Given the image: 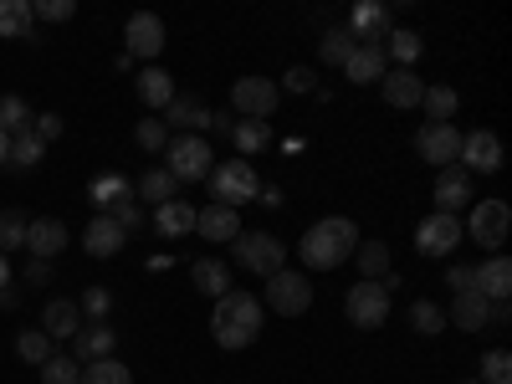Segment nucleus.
I'll return each instance as SVG.
<instances>
[{
	"mask_svg": "<svg viewBox=\"0 0 512 384\" xmlns=\"http://www.w3.org/2000/svg\"><path fill=\"white\" fill-rule=\"evenodd\" d=\"M210 328H216L221 349H246V344H256V333H262V303H256L251 292H226V297H216Z\"/></svg>",
	"mask_w": 512,
	"mask_h": 384,
	"instance_id": "obj_1",
	"label": "nucleus"
},
{
	"mask_svg": "<svg viewBox=\"0 0 512 384\" xmlns=\"http://www.w3.org/2000/svg\"><path fill=\"white\" fill-rule=\"evenodd\" d=\"M354 246H359V231H354V221H344V216H328V221H318L308 236H303V262L308 267H318V272H328V267H344L349 256H354Z\"/></svg>",
	"mask_w": 512,
	"mask_h": 384,
	"instance_id": "obj_2",
	"label": "nucleus"
},
{
	"mask_svg": "<svg viewBox=\"0 0 512 384\" xmlns=\"http://www.w3.org/2000/svg\"><path fill=\"white\" fill-rule=\"evenodd\" d=\"M210 205H226V210H236V205H246V200H256L262 195V180H256V169L251 164H216L210 169Z\"/></svg>",
	"mask_w": 512,
	"mask_h": 384,
	"instance_id": "obj_3",
	"label": "nucleus"
},
{
	"mask_svg": "<svg viewBox=\"0 0 512 384\" xmlns=\"http://www.w3.org/2000/svg\"><path fill=\"white\" fill-rule=\"evenodd\" d=\"M164 169L175 175L180 185L185 180H205L210 169H216V154H210V144L200 139V134H180V139H169V149H164Z\"/></svg>",
	"mask_w": 512,
	"mask_h": 384,
	"instance_id": "obj_4",
	"label": "nucleus"
},
{
	"mask_svg": "<svg viewBox=\"0 0 512 384\" xmlns=\"http://www.w3.org/2000/svg\"><path fill=\"white\" fill-rule=\"evenodd\" d=\"M267 308L272 313H282V318H297V313H308L313 308V287H308V277L303 272H272L267 277Z\"/></svg>",
	"mask_w": 512,
	"mask_h": 384,
	"instance_id": "obj_5",
	"label": "nucleus"
},
{
	"mask_svg": "<svg viewBox=\"0 0 512 384\" xmlns=\"http://www.w3.org/2000/svg\"><path fill=\"white\" fill-rule=\"evenodd\" d=\"M231 246H236V262H241L246 272H256V277L282 272V241H277V236H267V231H241Z\"/></svg>",
	"mask_w": 512,
	"mask_h": 384,
	"instance_id": "obj_6",
	"label": "nucleus"
},
{
	"mask_svg": "<svg viewBox=\"0 0 512 384\" xmlns=\"http://www.w3.org/2000/svg\"><path fill=\"white\" fill-rule=\"evenodd\" d=\"M461 231H472L477 246L497 251V246L507 241V231H512V210H507V200H482V205H472V221H466Z\"/></svg>",
	"mask_w": 512,
	"mask_h": 384,
	"instance_id": "obj_7",
	"label": "nucleus"
},
{
	"mask_svg": "<svg viewBox=\"0 0 512 384\" xmlns=\"http://www.w3.org/2000/svg\"><path fill=\"white\" fill-rule=\"evenodd\" d=\"M344 313L354 328H379L384 318H390V292H384L379 282H354L349 297H344Z\"/></svg>",
	"mask_w": 512,
	"mask_h": 384,
	"instance_id": "obj_8",
	"label": "nucleus"
},
{
	"mask_svg": "<svg viewBox=\"0 0 512 384\" xmlns=\"http://www.w3.org/2000/svg\"><path fill=\"white\" fill-rule=\"evenodd\" d=\"M456 164L466 169V175H497V169H502V139L487 134V128H477V134H461Z\"/></svg>",
	"mask_w": 512,
	"mask_h": 384,
	"instance_id": "obj_9",
	"label": "nucleus"
},
{
	"mask_svg": "<svg viewBox=\"0 0 512 384\" xmlns=\"http://www.w3.org/2000/svg\"><path fill=\"white\" fill-rule=\"evenodd\" d=\"M415 154H420L425 164H436V169L456 164V154H461V134H456V123H420V134H415Z\"/></svg>",
	"mask_w": 512,
	"mask_h": 384,
	"instance_id": "obj_10",
	"label": "nucleus"
},
{
	"mask_svg": "<svg viewBox=\"0 0 512 384\" xmlns=\"http://www.w3.org/2000/svg\"><path fill=\"white\" fill-rule=\"evenodd\" d=\"M461 221L456 216H446V210H436V216H425L420 221V231H415V251L420 256H451L456 246H461Z\"/></svg>",
	"mask_w": 512,
	"mask_h": 384,
	"instance_id": "obj_11",
	"label": "nucleus"
},
{
	"mask_svg": "<svg viewBox=\"0 0 512 384\" xmlns=\"http://www.w3.org/2000/svg\"><path fill=\"white\" fill-rule=\"evenodd\" d=\"M231 108L241 118H262L267 123V113L277 108V82L272 77H241V82H231Z\"/></svg>",
	"mask_w": 512,
	"mask_h": 384,
	"instance_id": "obj_12",
	"label": "nucleus"
},
{
	"mask_svg": "<svg viewBox=\"0 0 512 384\" xmlns=\"http://www.w3.org/2000/svg\"><path fill=\"white\" fill-rule=\"evenodd\" d=\"M123 41H128V57H159L164 52V21L154 16V11H139V16H128V26H123Z\"/></svg>",
	"mask_w": 512,
	"mask_h": 384,
	"instance_id": "obj_13",
	"label": "nucleus"
},
{
	"mask_svg": "<svg viewBox=\"0 0 512 384\" xmlns=\"http://www.w3.org/2000/svg\"><path fill=\"white\" fill-rule=\"evenodd\" d=\"M395 31V16L390 6H379V0H359L354 16H349V36L354 41H369V47H384V36Z\"/></svg>",
	"mask_w": 512,
	"mask_h": 384,
	"instance_id": "obj_14",
	"label": "nucleus"
},
{
	"mask_svg": "<svg viewBox=\"0 0 512 384\" xmlns=\"http://www.w3.org/2000/svg\"><path fill=\"white\" fill-rule=\"evenodd\" d=\"M113 328L108 323H82L77 333H72V364L82 369V364H98V359H113Z\"/></svg>",
	"mask_w": 512,
	"mask_h": 384,
	"instance_id": "obj_15",
	"label": "nucleus"
},
{
	"mask_svg": "<svg viewBox=\"0 0 512 384\" xmlns=\"http://www.w3.org/2000/svg\"><path fill=\"white\" fill-rule=\"evenodd\" d=\"M472 287L487 297V303H507V292H512V262L502 251H492L482 267H472Z\"/></svg>",
	"mask_w": 512,
	"mask_h": 384,
	"instance_id": "obj_16",
	"label": "nucleus"
},
{
	"mask_svg": "<svg viewBox=\"0 0 512 384\" xmlns=\"http://www.w3.org/2000/svg\"><path fill=\"white\" fill-rule=\"evenodd\" d=\"M26 251L36 256V262H52V256H62V251H67V226H62L57 216L31 221V226H26Z\"/></svg>",
	"mask_w": 512,
	"mask_h": 384,
	"instance_id": "obj_17",
	"label": "nucleus"
},
{
	"mask_svg": "<svg viewBox=\"0 0 512 384\" xmlns=\"http://www.w3.org/2000/svg\"><path fill=\"white\" fill-rule=\"evenodd\" d=\"M379 88H384V103H390V108H420V98H425V82H420L410 67L384 72Z\"/></svg>",
	"mask_w": 512,
	"mask_h": 384,
	"instance_id": "obj_18",
	"label": "nucleus"
},
{
	"mask_svg": "<svg viewBox=\"0 0 512 384\" xmlns=\"http://www.w3.org/2000/svg\"><path fill=\"white\" fill-rule=\"evenodd\" d=\"M436 205L446 216H456V205H472V175H466L461 164H446L436 175Z\"/></svg>",
	"mask_w": 512,
	"mask_h": 384,
	"instance_id": "obj_19",
	"label": "nucleus"
},
{
	"mask_svg": "<svg viewBox=\"0 0 512 384\" xmlns=\"http://www.w3.org/2000/svg\"><path fill=\"white\" fill-rule=\"evenodd\" d=\"M487 308H492V303H487V297H482L477 287H472V292H456V297H451L446 323H456L461 333H477V328H487Z\"/></svg>",
	"mask_w": 512,
	"mask_h": 384,
	"instance_id": "obj_20",
	"label": "nucleus"
},
{
	"mask_svg": "<svg viewBox=\"0 0 512 384\" xmlns=\"http://www.w3.org/2000/svg\"><path fill=\"white\" fill-rule=\"evenodd\" d=\"M77 328H82V308L72 297H52V303L41 308V333L47 338H72Z\"/></svg>",
	"mask_w": 512,
	"mask_h": 384,
	"instance_id": "obj_21",
	"label": "nucleus"
},
{
	"mask_svg": "<svg viewBox=\"0 0 512 384\" xmlns=\"http://www.w3.org/2000/svg\"><path fill=\"white\" fill-rule=\"evenodd\" d=\"M195 216H200L195 205L169 200V205H159V210H154V231H159L164 241H180V236H190V231H195Z\"/></svg>",
	"mask_w": 512,
	"mask_h": 384,
	"instance_id": "obj_22",
	"label": "nucleus"
},
{
	"mask_svg": "<svg viewBox=\"0 0 512 384\" xmlns=\"http://www.w3.org/2000/svg\"><path fill=\"white\" fill-rule=\"evenodd\" d=\"M344 72H349V82H379L384 72H390V57H384V47L359 41V47L349 52V62H344Z\"/></svg>",
	"mask_w": 512,
	"mask_h": 384,
	"instance_id": "obj_23",
	"label": "nucleus"
},
{
	"mask_svg": "<svg viewBox=\"0 0 512 384\" xmlns=\"http://www.w3.org/2000/svg\"><path fill=\"white\" fill-rule=\"evenodd\" d=\"M0 36H6V41H36L31 0H0Z\"/></svg>",
	"mask_w": 512,
	"mask_h": 384,
	"instance_id": "obj_24",
	"label": "nucleus"
},
{
	"mask_svg": "<svg viewBox=\"0 0 512 384\" xmlns=\"http://www.w3.org/2000/svg\"><path fill=\"white\" fill-rule=\"evenodd\" d=\"M195 231L205 241H236L241 236V221H236V210H226V205H205L200 216H195Z\"/></svg>",
	"mask_w": 512,
	"mask_h": 384,
	"instance_id": "obj_25",
	"label": "nucleus"
},
{
	"mask_svg": "<svg viewBox=\"0 0 512 384\" xmlns=\"http://www.w3.org/2000/svg\"><path fill=\"white\" fill-rule=\"evenodd\" d=\"M123 241H128V236L113 226V216H93V226L82 231V246H88V256H118Z\"/></svg>",
	"mask_w": 512,
	"mask_h": 384,
	"instance_id": "obj_26",
	"label": "nucleus"
},
{
	"mask_svg": "<svg viewBox=\"0 0 512 384\" xmlns=\"http://www.w3.org/2000/svg\"><path fill=\"white\" fill-rule=\"evenodd\" d=\"M190 277H195V292H205V297H226L231 292V267L216 262V256H200V262L190 267Z\"/></svg>",
	"mask_w": 512,
	"mask_h": 384,
	"instance_id": "obj_27",
	"label": "nucleus"
},
{
	"mask_svg": "<svg viewBox=\"0 0 512 384\" xmlns=\"http://www.w3.org/2000/svg\"><path fill=\"white\" fill-rule=\"evenodd\" d=\"M175 123V128H190V134H200V128H210V108L200 103V98H180L175 93V103L164 108V128Z\"/></svg>",
	"mask_w": 512,
	"mask_h": 384,
	"instance_id": "obj_28",
	"label": "nucleus"
},
{
	"mask_svg": "<svg viewBox=\"0 0 512 384\" xmlns=\"http://www.w3.org/2000/svg\"><path fill=\"white\" fill-rule=\"evenodd\" d=\"M139 98L149 108H169V103H175V77H169L164 67H144L139 72Z\"/></svg>",
	"mask_w": 512,
	"mask_h": 384,
	"instance_id": "obj_29",
	"label": "nucleus"
},
{
	"mask_svg": "<svg viewBox=\"0 0 512 384\" xmlns=\"http://www.w3.org/2000/svg\"><path fill=\"white\" fill-rule=\"evenodd\" d=\"M175 190H180V180L169 175V169H149V175L139 180V205H154V210H159V205H169V200H180Z\"/></svg>",
	"mask_w": 512,
	"mask_h": 384,
	"instance_id": "obj_30",
	"label": "nucleus"
},
{
	"mask_svg": "<svg viewBox=\"0 0 512 384\" xmlns=\"http://www.w3.org/2000/svg\"><path fill=\"white\" fill-rule=\"evenodd\" d=\"M354 256H359V282H379L384 272H390V246L384 241H359Z\"/></svg>",
	"mask_w": 512,
	"mask_h": 384,
	"instance_id": "obj_31",
	"label": "nucleus"
},
{
	"mask_svg": "<svg viewBox=\"0 0 512 384\" xmlns=\"http://www.w3.org/2000/svg\"><path fill=\"white\" fill-rule=\"evenodd\" d=\"M231 139H236L241 154H262V149L272 144V123H262V118H241V123L231 128Z\"/></svg>",
	"mask_w": 512,
	"mask_h": 384,
	"instance_id": "obj_32",
	"label": "nucleus"
},
{
	"mask_svg": "<svg viewBox=\"0 0 512 384\" xmlns=\"http://www.w3.org/2000/svg\"><path fill=\"white\" fill-rule=\"evenodd\" d=\"M31 128V108H26V98H16V93H0V134H26Z\"/></svg>",
	"mask_w": 512,
	"mask_h": 384,
	"instance_id": "obj_33",
	"label": "nucleus"
},
{
	"mask_svg": "<svg viewBox=\"0 0 512 384\" xmlns=\"http://www.w3.org/2000/svg\"><path fill=\"white\" fill-rule=\"evenodd\" d=\"M77 384H134V374H128L118 359H98V364L77 369Z\"/></svg>",
	"mask_w": 512,
	"mask_h": 384,
	"instance_id": "obj_34",
	"label": "nucleus"
},
{
	"mask_svg": "<svg viewBox=\"0 0 512 384\" xmlns=\"http://www.w3.org/2000/svg\"><path fill=\"white\" fill-rule=\"evenodd\" d=\"M420 103H425V113H431V123H451V113H456L461 98L446 88V82H425V98Z\"/></svg>",
	"mask_w": 512,
	"mask_h": 384,
	"instance_id": "obj_35",
	"label": "nucleus"
},
{
	"mask_svg": "<svg viewBox=\"0 0 512 384\" xmlns=\"http://www.w3.org/2000/svg\"><path fill=\"white\" fill-rule=\"evenodd\" d=\"M420 52H425V41H420L415 31H405V26H400V31H390V36H384V57H395L400 67H410V62H415Z\"/></svg>",
	"mask_w": 512,
	"mask_h": 384,
	"instance_id": "obj_36",
	"label": "nucleus"
},
{
	"mask_svg": "<svg viewBox=\"0 0 512 384\" xmlns=\"http://www.w3.org/2000/svg\"><path fill=\"white\" fill-rule=\"evenodd\" d=\"M16 354H21L26 364H36V369H41V364L52 359V338L41 333V328H21V338H16Z\"/></svg>",
	"mask_w": 512,
	"mask_h": 384,
	"instance_id": "obj_37",
	"label": "nucleus"
},
{
	"mask_svg": "<svg viewBox=\"0 0 512 384\" xmlns=\"http://www.w3.org/2000/svg\"><path fill=\"white\" fill-rule=\"evenodd\" d=\"M354 47H359V41L349 36V26H333V31H323V47H318V52H323V62H333V67H344Z\"/></svg>",
	"mask_w": 512,
	"mask_h": 384,
	"instance_id": "obj_38",
	"label": "nucleus"
},
{
	"mask_svg": "<svg viewBox=\"0 0 512 384\" xmlns=\"http://www.w3.org/2000/svg\"><path fill=\"white\" fill-rule=\"evenodd\" d=\"M26 216L21 210H0V256H11L16 246H26Z\"/></svg>",
	"mask_w": 512,
	"mask_h": 384,
	"instance_id": "obj_39",
	"label": "nucleus"
},
{
	"mask_svg": "<svg viewBox=\"0 0 512 384\" xmlns=\"http://www.w3.org/2000/svg\"><path fill=\"white\" fill-rule=\"evenodd\" d=\"M41 154H47V144H41V139L31 134V128L11 139V169H36V164H41Z\"/></svg>",
	"mask_w": 512,
	"mask_h": 384,
	"instance_id": "obj_40",
	"label": "nucleus"
},
{
	"mask_svg": "<svg viewBox=\"0 0 512 384\" xmlns=\"http://www.w3.org/2000/svg\"><path fill=\"white\" fill-rule=\"evenodd\" d=\"M93 200H98L103 210H113V205H123V200H134V185H128L123 175H103V180H93Z\"/></svg>",
	"mask_w": 512,
	"mask_h": 384,
	"instance_id": "obj_41",
	"label": "nucleus"
},
{
	"mask_svg": "<svg viewBox=\"0 0 512 384\" xmlns=\"http://www.w3.org/2000/svg\"><path fill=\"white\" fill-rule=\"evenodd\" d=\"M410 328L415 333H441L446 328V313L431 303V297H415V303H410Z\"/></svg>",
	"mask_w": 512,
	"mask_h": 384,
	"instance_id": "obj_42",
	"label": "nucleus"
},
{
	"mask_svg": "<svg viewBox=\"0 0 512 384\" xmlns=\"http://www.w3.org/2000/svg\"><path fill=\"white\" fill-rule=\"evenodd\" d=\"M482 384H512V354L507 349H492L482 359Z\"/></svg>",
	"mask_w": 512,
	"mask_h": 384,
	"instance_id": "obj_43",
	"label": "nucleus"
},
{
	"mask_svg": "<svg viewBox=\"0 0 512 384\" xmlns=\"http://www.w3.org/2000/svg\"><path fill=\"white\" fill-rule=\"evenodd\" d=\"M41 384H77V364H72V354H52L47 364H41Z\"/></svg>",
	"mask_w": 512,
	"mask_h": 384,
	"instance_id": "obj_44",
	"label": "nucleus"
},
{
	"mask_svg": "<svg viewBox=\"0 0 512 384\" xmlns=\"http://www.w3.org/2000/svg\"><path fill=\"white\" fill-rule=\"evenodd\" d=\"M134 139H139V149H149V154H159V149H169V128H164V118H144Z\"/></svg>",
	"mask_w": 512,
	"mask_h": 384,
	"instance_id": "obj_45",
	"label": "nucleus"
},
{
	"mask_svg": "<svg viewBox=\"0 0 512 384\" xmlns=\"http://www.w3.org/2000/svg\"><path fill=\"white\" fill-rule=\"evenodd\" d=\"M103 216H113V226H118L123 236H134V231L144 226V210H139V200H123V205H113V210H103Z\"/></svg>",
	"mask_w": 512,
	"mask_h": 384,
	"instance_id": "obj_46",
	"label": "nucleus"
},
{
	"mask_svg": "<svg viewBox=\"0 0 512 384\" xmlns=\"http://www.w3.org/2000/svg\"><path fill=\"white\" fill-rule=\"evenodd\" d=\"M77 308L88 313L93 323H103V313L113 308V292H108V287H88V292H82V303H77Z\"/></svg>",
	"mask_w": 512,
	"mask_h": 384,
	"instance_id": "obj_47",
	"label": "nucleus"
},
{
	"mask_svg": "<svg viewBox=\"0 0 512 384\" xmlns=\"http://www.w3.org/2000/svg\"><path fill=\"white\" fill-rule=\"evenodd\" d=\"M72 0H31V16H41V21H72Z\"/></svg>",
	"mask_w": 512,
	"mask_h": 384,
	"instance_id": "obj_48",
	"label": "nucleus"
},
{
	"mask_svg": "<svg viewBox=\"0 0 512 384\" xmlns=\"http://www.w3.org/2000/svg\"><path fill=\"white\" fill-rule=\"evenodd\" d=\"M31 134H36L41 144L62 139V118H57V113H36V118H31Z\"/></svg>",
	"mask_w": 512,
	"mask_h": 384,
	"instance_id": "obj_49",
	"label": "nucleus"
},
{
	"mask_svg": "<svg viewBox=\"0 0 512 384\" xmlns=\"http://www.w3.org/2000/svg\"><path fill=\"white\" fill-rule=\"evenodd\" d=\"M313 82H318V77H313V67H287L282 88H287V93H313Z\"/></svg>",
	"mask_w": 512,
	"mask_h": 384,
	"instance_id": "obj_50",
	"label": "nucleus"
},
{
	"mask_svg": "<svg viewBox=\"0 0 512 384\" xmlns=\"http://www.w3.org/2000/svg\"><path fill=\"white\" fill-rule=\"evenodd\" d=\"M446 287L451 292H472V267H451L446 272Z\"/></svg>",
	"mask_w": 512,
	"mask_h": 384,
	"instance_id": "obj_51",
	"label": "nucleus"
},
{
	"mask_svg": "<svg viewBox=\"0 0 512 384\" xmlns=\"http://www.w3.org/2000/svg\"><path fill=\"white\" fill-rule=\"evenodd\" d=\"M26 282H52V262H36V256H31V267H26Z\"/></svg>",
	"mask_w": 512,
	"mask_h": 384,
	"instance_id": "obj_52",
	"label": "nucleus"
},
{
	"mask_svg": "<svg viewBox=\"0 0 512 384\" xmlns=\"http://www.w3.org/2000/svg\"><path fill=\"white\" fill-rule=\"evenodd\" d=\"M210 128H216V134H231V128H236V113H210Z\"/></svg>",
	"mask_w": 512,
	"mask_h": 384,
	"instance_id": "obj_53",
	"label": "nucleus"
},
{
	"mask_svg": "<svg viewBox=\"0 0 512 384\" xmlns=\"http://www.w3.org/2000/svg\"><path fill=\"white\" fill-rule=\"evenodd\" d=\"M0 287H11V256H0Z\"/></svg>",
	"mask_w": 512,
	"mask_h": 384,
	"instance_id": "obj_54",
	"label": "nucleus"
},
{
	"mask_svg": "<svg viewBox=\"0 0 512 384\" xmlns=\"http://www.w3.org/2000/svg\"><path fill=\"white\" fill-rule=\"evenodd\" d=\"M0 164H11V134H0Z\"/></svg>",
	"mask_w": 512,
	"mask_h": 384,
	"instance_id": "obj_55",
	"label": "nucleus"
},
{
	"mask_svg": "<svg viewBox=\"0 0 512 384\" xmlns=\"http://www.w3.org/2000/svg\"><path fill=\"white\" fill-rule=\"evenodd\" d=\"M466 384H482V379H466Z\"/></svg>",
	"mask_w": 512,
	"mask_h": 384,
	"instance_id": "obj_56",
	"label": "nucleus"
}]
</instances>
